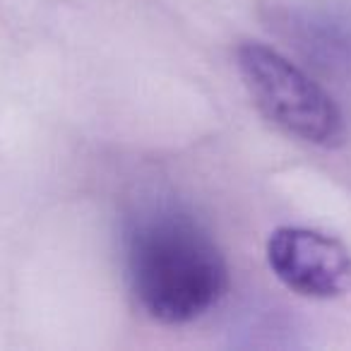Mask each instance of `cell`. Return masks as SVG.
<instances>
[{"mask_svg": "<svg viewBox=\"0 0 351 351\" xmlns=\"http://www.w3.org/2000/svg\"><path fill=\"white\" fill-rule=\"evenodd\" d=\"M128 279L137 306L161 325H186L221 301L229 269L219 245L191 217L159 212L132 229Z\"/></svg>", "mask_w": 351, "mask_h": 351, "instance_id": "obj_1", "label": "cell"}, {"mask_svg": "<svg viewBox=\"0 0 351 351\" xmlns=\"http://www.w3.org/2000/svg\"><path fill=\"white\" fill-rule=\"evenodd\" d=\"M236 65L258 111L287 135L315 147H339L346 140L344 113L335 99L279 51L245 41Z\"/></svg>", "mask_w": 351, "mask_h": 351, "instance_id": "obj_2", "label": "cell"}, {"mask_svg": "<svg viewBox=\"0 0 351 351\" xmlns=\"http://www.w3.org/2000/svg\"><path fill=\"white\" fill-rule=\"evenodd\" d=\"M277 279L306 298H335L351 289V253L335 236L301 226L277 229L267 241Z\"/></svg>", "mask_w": 351, "mask_h": 351, "instance_id": "obj_3", "label": "cell"}]
</instances>
